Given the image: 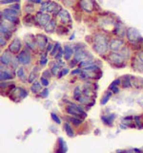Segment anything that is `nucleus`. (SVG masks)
Segmentation results:
<instances>
[{
    "label": "nucleus",
    "mask_w": 143,
    "mask_h": 153,
    "mask_svg": "<svg viewBox=\"0 0 143 153\" xmlns=\"http://www.w3.org/2000/svg\"><path fill=\"white\" fill-rule=\"evenodd\" d=\"M109 48L107 37L103 35H97L94 38V49L99 55H103Z\"/></svg>",
    "instance_id": "1"
},
{
    "label": "nucleus",
    "mask_w": 143,
    "mask_h": 153,
    "mask_svg": "<svg viewBox=\"0 0 143 153\" xmlns=\"http://www.w3.org/2000/svg\"><path fill=\"white\" fill-rule=\"evenodd\" d=\"M127 38L131 43H137L142 40V36L136 29L130 28L127 31Z\"/></svg>",
    "instance_id": "2"
},
{
    "label": "nucleus",
    "mask_w": 143,
    "mask_h": 153,
    "mask_svg": "<svg viewBox=\"0 0 143 153\" xmlns=\"http://www.w3.org/2000/svg\"><path fill=\"white\" fill-rule=\"evenodd\" d=\"M67 112L70 115H72V116L74 115V116H76V117H80V116L86 117V113L79 106H77V105H75V104H71L70 106L67 107Z\"/></svg>",
    "instance_id": "3"
},
{
    "label": "nucleus",
    "mask_w": 143,
    "mask_h": 153,
    "mask_svg": "<svg viewBox=\"0 0 143 153\" xmlns=\"http://www.w3.org/2000/svg\"><path fill=\"white\" fill-rule=\"evenodd\" d=\"M35 20L36 22L39 24L40 26H46L48 23L50 22L51 20V16H49L48 13H38L35 16Z\"/></svg>",
    "instance_id": "4"
},
{
    "label": "nucleus",
    "mask_w": 143,
    "mask_h": 153,
    "mask_svg": "<svg viewBox=\"0 0 143 153\" xmlns=\"http://www.w3.org/2000/svg\"><path fill=\"white\" fill-rule=\"evenodd\" d=\"M32 60V57L30 56V54L25 51V50H23L21 53H19V55L17 56V61H18V63H21V64H24V65H26V64H29L31 62Z\"/></svg>",
    "instance_id": "5"
},
{
    "label": "nucleus",
    "mask_w": 143,
    "mask_h": 153,
    "mask_svg": "<svg viewBox=\"0 0 143 153\" xmlns=\"http://www.w3.org/2000/svg\"><path fill=\"white\" fill-rule=\"evenodd\" d=\"M110 61L113 62L117 66H124V57L120 54H116V53H113L110 55Z\"/></svg>",
    "instance_id": "6"
},
{
    "label": "nucleus",
    "mask_w": 143,
    "mask_h": 153,
    "mask_svg": "<svg viewBox=\"0 0 143 153\" xmlns=\"http://www.w3.org/2000/svg\"><path fill=\"white\" fill-rule=\"evenodd\" d=\"M21 49V42H20V39H19L18 37H15L14 39L11 42V44L9 46V51L12 52V53H14V54H17L19 53Z\"/></svg>",
    "instance_id": "7"
},
{
    "label": "nucleus",
    "mask_w": 143,
    "mask_h": 153,
    "mask_svg": "<svg viewBox=\"0 0 143 153\" xmlns=\"http://www.w3.org/2000/svg\"><path fill=\"white\" fill-rule=\"evenodd\" d=\"M80 6L86 12H92L95 5L94 0H80Z\"/></svg>",
    "instance_id": "8"
},
{
    "label": "nucleus",
    "mask_w": 143,
    "mask_h": 153,
    "mask_svg": "<svg viewBox=\"0 0 143 153\" xmlns=\"http://www.w3.org/2000/svg\"><path fill=\"white\" fill-rule=\"evenodd\" d=\"M123 46V40L119 39V38H116V39H113L109 44V48L114 52H117L122 48Z\"/></svg>",
    "instance_id": "9"
},
{
    "label": "nucleus",
    "mask_w": 143,
    "mask_h": 153,
    "mask_svg": "<svg viewBox=\"0 0 143 153\" xmlns=\"http://www.w3.org/2000/svg\"><path fill=\"white\" fill-rule=\"evenodd\" d=\"M57 16H58L60 21L63 23V24L71 23V20H72V19H71V16H70V13L66 11V10H60Z\"/></svg>",
    "instance_id": "10"
},
{
    "label": "nucleus",
    "mask_w": 143,
    "mask_h": 153,
    "mask_svg": "<svg viewBox=\"0 0 143 153\" xmlns=\"http://www.w3.org/2000/svg\"><path fill=\"white\" fill-rule=\"evenodd\" d=\"M47 37L42 36V35H38L36 36V44L37 46L40 48V49H44L45 46L47 45Z\"/></svg>",
    "instance_id": "11"
},
{
    "label": "nucleus",
    "mask_w": 143,
    "mask_h": 153,
    "mask_svg": "<svg viewBox=\"0 0 143 153\" xmlns=\"http://www.w3.org/2000/svg\"><path fill=\"white\" fill-rule=\"evenodd\" d=\"M85 59H88V54L83 50H80L76 52L74 55V61H83Z\"/></svg>",
    "instance_id": "12"
},
{
    "label": "nucleus",
    "mask_w": 143,
    "mask_h": 153,
    "mask_svg": "<svg viewBox=\"0 0 143 153\" xmlns=\"http://www.w3.org/2000/svg\"><path fill=\"white\" fill-rule=\"evenodd\" d=\"M0 59H1V63L2 64L8 65L10 62L12 61V56L9 54L8 51H6V52H4L3 54L1 55V57H0Z\"/></svg>",
    "instance_id": "13"
},
{
    "label": "nucleus",
    "mask_w": 143,
    "mask_h": 153,
    "mask_svg": "<svg viewBox=\"0 0 143 153\" xmlns=\"http://www.w3.org/2000/svg\"><path fill=\"white\" fill-rule=\"evenodd\" d=\"M133 67L135 68L136 70L142 72L143 73V61H141L138 57H136L135 60L133 62Z\"/></svg>",
    "instance_id": "14"
},
{
    "label": "nucleus",
    "mask_w": 143,
    "mask_h": 153,
    "mask_svg": "<svg viewBox=\"0 0 143 153\" xmlns=\"http://www.w3.org/2000/svg\"><path fill=\"white\" fill-rule=\"evenodd\" d=\"M74 54V49L72 47H70L69 45H65L64 46V57L65 59H70L71 56Z\"/></svg>",
    "instance_id": "15"
},
{
    "label": "nucleus",
    "mask_w": 143,
    "mask_h": 153,
    "mask_svg": "<svg viewBox=\"0 0 143 153\" xmlns=\"http://www.w3.org/2000/svg\"><path fill=\"white\" fill-rule=\"evenodd\" d=\"M55 27H56L55 21V20H52V19H51L50 22L48 23L44 28H45V31L47 33H52V32L55 30Z\"/></svg>",
    "instance_id": "16"
},
{
    "label": "nucleus",
    "mask_w": 143,
    "mask_h": 153,
    "mask_svg": "<svg viewBox=\"0 0 143 153\" xmlns=\"http://www.w3.org/2000/svg\"><path fill=\"white\" fill-rule=\"evenodd\" d=\"M2 16H3L5 19H7L8 21H10L11 23H13V24H18V23H19V19L17 18V16H8V14H4L3 13H2Z\"/></svg>",
    "instance_id": "17"
},
{
    "label": "nucleus",
    "mask_w": 143,
    "mask_h": 153,
    "mask_svg": "<svg viewBox=\"0 0 143 153\" xmlns=\"http://www.w3.org/2000/svg\"><path fill=\"white\" fill-rule=\"evenodd\" d=\"M59 143H60V146H59V150L58 152H56V153H65L67 151V146H66V143L63 141V139L62 138H59Z\"/></svg>",
    "instance_id": "18"
},
{
    "label": "nucleus",
    "mask_w": 143,
    "mask_h": 153,
    "mask_svg": "<svg viewBox=\"0 0 143 153\" xmlns=\"http://www.w3.org/2000/svg\"><path fill=\"white\" fill-rule=\"evenodd\" d=\"M4 14H8V16H18V11H15V10H13L12 8H8V9H5L4 12H3Z\"/></svg>",
    "instance_id": "19"
},
{
    "label": "nucleus",
    "mask_w": 143,
    "mask_h": 153,
    "mask_svg": "<svg viewBox=\"0 0 143 153\" xmlns=\"http://www.w3.org/2000/svg\"><path fill=\"white\" fill-rule=\"evenodd\" d=\"M92 64H93V60H91V59H85L83 61H80L79 66L85 69V68H87V67L91 66Z\"/></svg>",
    "instance_id": "20"
},
{
    "label": "nucleus",
    "mask_w": 143,
    "mask_h": 153,
    "mask_svg": "<svg viewBox=\"0 0 143 153\" xmlns=\"http://www.w3.org/2000/svg\"><path fill=\"white\" fill-rule=\"evenodd\" d=\"M17 76H18V78L22 79L23 81H26V79H25V72H24V69H23V67H20V68H18L17 70Z\"/></svg>",
    "instance_id": "21"
},
{
    "label": "nucleus",
    "mask_w": 143,
    "mask_h": 153,
    "mask_svg": "<svg viewBox=\"0 0 143 153\" xmlns=\"http://www.w3.org/2000/svg\"><path fill=\"white\" fill-rule=\"evenodd\" d=\"M0 76H1V80H7V79H11L13 78V76L9 73V72L7 71H1V74H0Z\"/></svg>",
    "instance_id": "22"
},
{
    "label": "nucleus",
    "mask_w": 143,
    "mask_h": 153,
    "mask_svg": "<svg viewBox=\"0 0 143 153\" xmlns=\"http://www.w3.org/2000/svg\"><path fill=\"white\" fill-rule=\"evenodd\" d=\"M59 67H60V65L58 64V62H56V63H55L54 65H52V69H51L52 74V75H55V76H56L57 73H58V71H59Z\"/></svg>",
    "instance_id": "23"
},
{
    "label": "nucleus",
    "mask_w": 143,
    "mask_h": 153,
    "mask_svg": "<svg viewBox=\"0 0 143 153\" xmlns=\"http://www.w3.org/2000/svg\"><path fill=\"white\" fill-rule=\"evenodd\" d=\"M64 129H65L66 133L68 134V136H70V137H73L74 136V131L72 130V127L69 126V123H65Z\"/></svg>",
    "instance_id": "24"
},
{
    "label": "nucleus",
    "mask_w": 143,
    "mask_h": 153,
    "mask_svg": "<svg viewBox=\"0 0 143 153\" xmlns=\"http://www.w3.org/2000/svg\"><path fill=\"white\" fill-rule=\"evenodd\" d=\"M41 89V85L38 83V82H35L32 85V87H31V90L32 91L33 93H36L38 92Z\"/></svg>",
    "instance_id": "25"
},
{
    "label": "nucleus",
    "mask_w": 143,
    "mask_h": 153,
    "mask_svg": "<svg viewBox=\"0 0 143 153\" xmlns=\"http://www.w3.org/2000/svg\"><path fill=\"white\" fill-rule=\"evenodd\" d=\"M114 118V116H113L111 118V116H109V117H106V116H103L102 117V121L106 123V124H111V123L113 122V119Z\"/></svg>",
    "instance_id": "26"
},
{
    "label": "nucleus",
    "mask_w": 143,
    "mask_h": 153,
    "mask_svg": "<svg viewBox=\"0 0 143 153\" xmlns=\"http://www.w3.org/2000/svg\"><path fill=\"white\" fill-rule=\"evenodd\" d=\"M80 96H81V92H80V88L79 87H76L74 89V98L75 100H78L80 98Z\"/></svg>",
    "instance_id": "27"
},
{
    "label": "nucleus",
    "mask_w": 143,
    "mask_h": 153,
    "mask_svg": "<svg viewBox=\"0 0 143 153\" xmlns=\"http://www.w3.org/2000/svg\"><path fill=\"white\" fill-rule=\"evenodd\" d=\"M59 46H60L59 43H56V44L55 45L54 49H52V52H51V55H52V56H56V52L58 51Z\"/></svg>",
    "instance_id": "28"
},
{
    "label": "nucleus",
    "mask_w": 143,
    "mask_h": 153,
    "mask_svg": "<svg viewBox=\"0 0 143 153\" xmlns=\"http://www.w3.org/2000/svg\"><path fill=\"white\" fill-rule=\"evenodd\" d=\"M111 96H112L111 93H107L106 96H105L104 98H102V100H101V102H100V103H101V104H105L109 100V99L111 98Z\"/></svg>",
    "instance_id": "29"
},
{
    "label": "nucleus",
    "mask_w": 143,
    "mask_h": 153,
    "mask_svg": "<svg viewBox=\"0 0 143 153\" xmlns=\"http://www.w3.org/2000/svg\"><path fill=\"white\" fill-rule=\"evenodd\" d=\"M20 2V0H1L2 4H11V3H17Z\"/></svg>",
    "instance_id": "30"
},
{
    "label": "nucleus",
    "mask_w": 143,
    "mask_h": 153,
    "mask_svg": "<svg viewBox=\"0 0 143 153\" xmlns=\"http://www.w3.org/2000/svg\"><path fill=\"white\" fill-rule=\"evenodd\" d=\"M51 116H52V120H54V121H55V122L56 123H58V124H59V123H61L60 119H59L58 117H57V116H56V115H55V113H52V114H51Z\"/></svg>",
    "instance_id": "31"
},
{
    "label": "nucleus",
    "mask_w": 143,
    "mask_h": 153,
    "mask_svg": "<svg viewBox=\"0 0 143 153\" xmlns=\"http://www.w3.org/2000/svg\"><path fill=\"white\" fill-rule=\"evenodd\" d=\"M69 73V69L68 68H63L62 69V71H61V73H59V75H58V78H62L64 75H67Z\"/></svg>",
    "instance_id": "32"
},
{
    "label": "nucleus",
    "mask_w": 143,
    "mask_h": 153,
    "mask_svg": "<svg viewBox=\"0 0 143 153\" xmlns=\"http://www.w3.org/2000/svg\"><path fill=\"white\" fill-rule=\"evenodd\" d=\"M47 62H48V59H47L46 56H43L41 57V59H40V65L41 66H45L47 64Z\"/></svg>",
    "instance_id": "33"
},
{
    "label": "nucleus",
    "mask_w": 143,
    "mask_h": 153,
    "mask_svg": "<svg viewBox=\"0 0 143 153\" xmlns=\"http://www.w3.org/2000/svg\"><path fill=\"white\" fill-rule=\"evenodd\" d=\"M71 122H73L75 126H78V124H80L81 123V120H79V119H73V118H71V119H69Z\"/></svg>",
    "instance_id": "34"
},
{
    "label": "nucleus",
    "mask_w": 143,
    "mask_h": 153,
    "mask_svg": "<svg viewBox=\"0 0 143 153\" xmlns=\"http://www.w3.org/2000/svg\"><path fill=\"white\" fill-rule=\"evenodd\" d=\"M41 83L44 86H48L49 85V81H48V79L46 78H41Z\"/></svg>",
    "instance_id": "35"
},
{
    "label": "nucleus",
    "mask_w": 143,
    "mask_h": 153,
    "mask_svg": "<svg viewBox=\"0 0 143 153\" xmlns=\"http://www.w3.org/2000/svg\"><path fill=\"white\" fill-rule=\"evenodd\" d=\"M119 83H120V80H119V79H116V80H114L113 82H112V85L110 86V88L114 87V86H116V85H118Z\"/></svg>",
    "instance_id": "36"
},
{
    "label": "nucleus",
    "mask_w": 143,
    "mask_h": 153,
    "mask_svg": "<svg viewBox=\"0 0 143 153\" xmlns=\"http://www.w3.org/2000/svg\"><path fill=\"white\" fill-rule=\"evenodd\" d=\"M11 8L13 9V10H15V11L19 12V10H20V5H19V4H14V5H12Z\"/></svg>",
    "instance_id": "37"
},
{
    "label": "nucleus",
    "mask_w": 143,
    "mask_h": 153,
    "mask_svg": "<svg viewBox=\"0 0 143 153\" xmlns=\"http://www.w3.org/2000/svg\"><path fill=\"white\" fill-rule=\"evenodd\" d=\"M62 56H64V54H63V52H62V51L60 50L58 54H57V55L55 56V59H58V60H60V59L62 57Z\"/></svg>",
    "instance_id": "38"
},
{
    "label": "nucleus",
    "mask_w": 143,
    "mask_h": 153,
    "mask_svg": "<svg viewBox=\"0 0 143 153\" xmlns=\"http://www.w3.org/2000/svg\"><path fill=\"white\" fill-rule=\"evenodd\" d=\"M43 76H46V78H49V76H51V73L49 70H46L43 72Z\"/></svg>",
    "instance_id": "39"
},
{
    "label": "nucleus",
    "mask_w": 143,
    "mask_h": 153,
    "mask_svg": "<svg viewBox=\"0 0 143 153\" xmlns=\"http://www.w3.org/2000/svg\"><path fill=\"white\" fill-rule=\"evenodd\" d=\"M48 94H49V91H48V89H44V90H43L42 91V93H41V96H42V97H47V96H48Z\"/></svg>",
    "instance_id": "40"
},
{
    "label": "nucleus",
    "mask_w": 143,
    "mask_h": 153,
    "mask_svg": "<svg viewBox=\"0 0 143 153\" xmlns=\"http://www.w3.org/2000/svg\"><path fill=\"white\" fill-rule=\"evenodd\" d=\"M82 70H80V69H77V70H74V71H73L72 72V75H76V74H81L82 73Z\"/></svg>",
    "instance_id": "41"
},
{
    "label": "nucleus",
    "mask_w": 143,
    "mask_h": 153,
    "mask_svg": "<svg viewBox=\"0 0 143 153\" xmlns=\"http://www.w3.org/2000/svg\"><path fill=\"white\" fill-rule=\"evenodd\" d=\"M0 43H1V47H4V45L6 44V40L4 39L3 36L0 37Z\"/></svg>",
    "instance_id": "42"
},
{
    "label": "nucleus",
    "mask_w": 143,
    "mask_h": 153,
    "mask_svg": "<svg viewBox=\"0 0 143 153\" xmlns=\"http://www.w3.org/2000/svg\"><path fill=\"white\" fill-rule=\"evenodd\" d=\"M137 57L141 61H143V52H139V53H138V54H137Z\"/></svg>",
    "instance_id": "43"
},
{
    "label": "nucleus",
    "mask_w": 143,
    "mask_h": 153,
    "mask_svg": "<svg viewBox=\"0 0 143 153\" xmlns=\"http://www.w3.org/2000/svg\"><path fill=\"white\" fill-rule=\"evenodd\" d=\"M29 2H32V3H35V4H38V3H41L42 0H28Z\"/></svg>",
    "instance_id": "44"
},
{
    "label": "nucleus",
    "mask_w": 143,
    "mask_h": 153,
    "mask_svg": "<svg viewBox=\"0 0 143 153\" xmlns=\"http://www.w3.org/2000/svg\"><path fill=\"white\" fill-rule=\"evenodd\" d=\"M52 50V44L50 43V44H48V46H47V52H50Z\"/></svg>",
    "instance_id": "45"
},
{
    "label": "nucleus",
    "mask_w": 143,
    "mask_h": 153,
    "mask_svg": "<svg viewBox=\"0 0 143 153\" xmlns=\"http://www.w3.org/2000/svg\"><path fill=\"white\" fill-rule=\"evenodd\" d=\"M31 78L30 79H29V81H32L33 80V78H35V74H33V72H32V73H31Z\"/></svg>",
    "instance_id": "46"
},
{
    "label": "nucleus",
    "mask_w": 143,
    "mask_h": 153,
    "mask_svg": "<svg viewBox=\"0 0 143 153\" xmlns=\"http://www.w3.org/2000/svg\"><path fill=\"white\" fill-rule=\"evenodd\" d=\"M111 89L114 91V93H118V88H116V87H112Z\"/></svg>",
    "instance_id": "47"
}]
</instances>
